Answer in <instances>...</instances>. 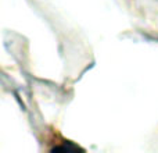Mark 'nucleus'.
<instances>
[]
</instances>
